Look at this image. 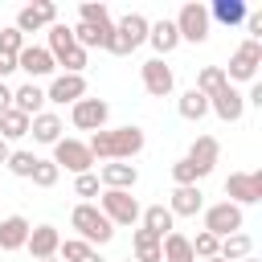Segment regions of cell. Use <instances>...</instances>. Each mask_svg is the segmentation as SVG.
<instances>
[{"label": "cell", "instance_id": "obj_1", "mask_svg": "<svg viewBox=\"0 0 262 262\" xmlns=\"http://www.w3.org/2000/svg\"><path fill=\"white\" fill-rule=\"evenodd\" d=\"M86 147H90V156L102 160V164H111V160H131V156L143 151V131H139V127H102V131H94V135L86 139Z\"/></svg>", "mask_w": 262, "mask_h": 262}, {"label": "cell", "instance_id": "obj_2", "mask_svg": "<svg viewBox=\"0 0 262 262\" xmlns=\"http://www.w3.org/2000/svg\"><path fill=\"white\" fill-rule=\"evenodd\" d=\"M70 225L78 229V237L86 242V246H106L111 237H115V225L102 217V209L98 205H90V201H82V205H74V213H70Z\"/></svg>", "mask_w": 262, "mask_h": 262}, {"label": "cell", "instance_id": "obj_3", "mask_svg": "<svg viewBox=\"0 0 262 262\" xmlns=\"http://www.w3.org/2000/svg\"><path fill=\"white\" fill-rule=\"evenodd\" d=\"M258 66H262V41H242L237 49H233V57H229V70H225V82L233 86V82H254L258 78Z\"/></svg>", "mask_w": 262, "mask_h": 262}, {"label": "cell", "instance_id": "obj_4", "mask_svg": "<svg viewBox=\"0 0 262 262\" xmlns=\"http://www.w3.org/2000/svg\"><path fill=\"white\" fill-rule=\"evenodd\" d=\"M98 209H102V217H106L111 225H127V229H131V225L139 221V213H143L139 201H135L131 192H119V188H106L102 201H98Z\"/></svg>", "mask_w": 262, "mask_h": 262}, {"label": "cell", "instance_id": "obj_5", "mask_svg": "<svg viewBox=\"0 0 262 262\" xmlns=\"http://www.w3.org/2000/svg\"><path fill=\"white\" fill-rule=\"evenodd\" d=\"M176 33H180V41H192V45H201L205 37H209V8L201 4V0H188L180 12H176Z\"/></svg>", "mask_w": 262, "mask_h": 262}, {"label": "cell", "instance_id": "obj_6", "mask_svg": "<svg viewBox=\"0 0 262 262\" xmlns=\"http://www.w3.org/2000/svg\"><path fill=\"white\" fill-rule=\"evenodd\" d=\"M53 164H57V172L66 168V172H74V176H82V172H90L94 168V156H90V147L82 143V139H57L53 143Z\"/></svg>", "mask_w": 262, "mask_h": 262}, {"label": "cell", "instance_id": "obj_7", "mask_svg": "<svg viewBox=\"0 0 262 262\" xmlns=\"http://www.w3.org/2000/svg\"><path fill=\"white\" fill-rule=\"evenodd\" d=\"M225 196L229 205H258L262 201V172H229L225 176Z\"/></svg>", "mask_w": 262, "mask_h": 262}, {"label": "cell", "instance_id": "obj_8", "mask_svg": "<svg viewBox=\"0 0 262 262\" xmlns=\"http://www.w3.org/2000/svg\"><path fill=\"white\" fill-rule=\"evenodd\" d=\"M237 229H242V209H237V205L217 201V205L205 209V233H213L217 242L229 237V233H237Z\"/></svg>", "mask_w": 262, "mask_h": 262}, {"label": "cell", "instance_id": "obj_9", "mask_svg": "<svg viewBox=\"0 0 262 262\" xmlns=\"http://www.w3.org/2000/svg\"><path fill=\"white\" fill-rule=\"evenodd\" d=\"M49 25H57V4L53 0H37V4H25L16 12V33L20 37L37 33V29H49Z\"/></svg>", "mask_w": 262, "mask_h": 262}, {"label": "cell", "instance_id": "obj_10", "mask_svg": "<svg viewBox=\"0 0 262 262\" xmlns=\"http://www.w3.org/2000/svg\"><path fill=\"white\" fill-rule=\"evenodd\" d=\"M106 115H111V106H106L102 98H78L74 111H70L74 127H78V131H90V135L106 127Z\"/></svg>", "mask_w": 262, "mask_h": 262}, {"label": "cell", "instance_id": "obj_11", "mask_svg": "<svg viewBox=\"0 0 262 262\" xmlns=\"http://www.w3.org/2000/svg\"><path fill=\"white\" fill-rule=\"evenodd\" d=\"M139 74H143V90H147L151 98H168V94H172V86H176L172 66H164V57L143 61V66H139Z\"/></svg>", "mask_w": 262, "mask_h": 262}, {"label": "cell", "instance_id": "obj_12", "mask_svg": "<svg viewBox=\"0 0 262 262\" xmlns=\"http://www.w3.org/2000/svg\"><path fill=\"white\" fill-rule=\"evenodd\" d=\"M209 111H213L221 123H237V119L246 115V94H242L237 86H229V82H225V86L209 98Z\"/></svg>", "mask_w": 262, "mask_h": 262}, {"label": "cell", "instance_id": "obj_13", "mask_svg": "<svg viewBox=\"0 0 262 262\" xmlns=\"http://www.w3.org/2000/svg\"><path fill=\"white\" fill-rule=\"evenodd\" d=\"M135 180H139V168H135L131 160H111V164H102V172H98V184L119 188V192H131Z\"/></svg>", "mask_w": 262, "mask_h": 262}, {"label": "cell", "instance_id": "obj_14", "mask_svg": "<svg viewBox=\"0 0 262 262\" xmlns=\"http://www.w3.org/2000/svg\"><path fill=\"white\" fill-rule=\"evenodd\" d=\"M86 98V78L82 74H57L45 90V102H78Z\"/></svg>", "mask_w": 262, "mask_h": 262}, {"label": "cell", "instance_id": "obj_15", "mask_svg": "<svg viewBox=\"0 0 262 262\" xmlns=\"http://www.w3.org/2000/svg\"><path fill=\"white\" fill-rule=\"evenodd\" d=\"M29 217L12 213V217H0V254H12V250H25L29 242Z\"/></svg>", "mask_w": 262, "mask_h": 262}, {"label": "cell", "instance_id": "obj_16", "mask_svg": "<svg viewBox=\"0 0 262 262\" xmlns=\"http://www.w3.org/2000/svg\"><path fill=\"white\" fill-rule=\"evenodd\" d=\"M16 70H25L29 78H45V74H53L57 66H53V57H49L45 45H25V49L16 53Z\"/></svg>", "mask_w": 262, "mask_h": 262}, {"label": "cell", "instance_id": "obj_17", "mask_svg": "<svg viewBox=\"0 0 262 262\" xmlns=\"http://www.w3.org/2000/svg\"><path fill=\"white\" fill-rule=\"evenodd\" d=\"M217 151H221V143H217L213 135H196L184 160H188V164H192V168L201 172V180H205V176L213 172V164H217Z\"/></svg>", "mask_w": 262, "mask_h": 262}, {"label": "cell", "instance_id": "obj_18", "mask_svg": "<svg viewBox=\"0 0 262 262\" xmlns=\"http://www.w3.org/2000/svg\"><path fill=\"white\" fill-rule=\"evenodd\" d=\"M201 209H205V192H201L196 184L172 188V196H168V213H172V217H196Z\"/></svg>", "mask_w": 262, "mask_h": 262}, {"label": "cell", "instance_id": "obj_19", "mask_svg": "<svg viewBox=\"0 0 262 262\" xmlns=\"http://www.w3.org/2000/svg\"><path fill=\"white\" fill-rule=\"evenodd\" d=\"M57 246H61V233H57L53 225H37V229H29V242H25V250H29L37 262H45V258H57Z\"/></svg>", "mask_w": 262, "mask_h": 262}, {"label": "cell", "instance_id": "obj_20", "mask_svg": "<svg viewBox=\"0 0 262 262\" xmlns=\"http://www.w3.org/2000/svg\"><path fill=\"white\" fill-rule=\"evenodd\" d=\"M41 106H45V90L37 86V82H25V86H16L12 90V111H20V115H41Z\"/></svg>", "mask_w": 262, "mask_h": 262}, {"label": "cell", "instance_id": "obj_21", "mask_svg": "<svg viewBox=\"0 0 262 262\" xmlns=\"http://www.w3.org/2000/svg\"><path fill=\"white\" fill-rule=\"evenodd\" d=\"M29 135H33L37 143H49V147H53V143L61 139V119H57L53 111H41V115L29 119Z\"/></svg>", "mask_w": 262, "mask_h": 262}, {"label": "cell", "instance_id": "obj_22", "mask_svg": "<svg viewBox=\"0 0 262 262\" xmlns=\"http://www.w3.org/2000/svg\"><path fill=\"white\" fill-rule=\"evenodd\" d=\"M246 16H250V8H246V0H213L209 4V20H221V25H246Z\"/></svg>", "mask_w": 262, "mask_h": 262}, {"label": "cell", "instance_id": "obj_23", "mask_svg": "<svg viewBox=\"0 0 262 262\" xmlns=\"http://www.w3.org/2000/svg\"><path fill=\"white\" fill-rule=\"evenodd\" d=\"M147 41H151L156 57H164V53H172L180 45V33H176L172 20H156V25H147Z\"/></svg>", "mask_w": 262, "mask_h": 262}, {"label": "cell", "instance_id": "obj_24", "mask_svg": "<svg viewBox=\"0 0 262 262\" xmlns=\"http://www.w3.org/2000/svg\"><path fill=\"white\" fill-rule=\"evenodd\" d=\"M139 221H143V229H147V233H156L160 242H164V237L172 233V225H176V217L168 213V205H147V209L139 213Z\"/></svg>", "mask_w": 262, "mask_h": 262}, {"label": "cell", "instance_id": "obj_25", "mask_svg": "<svg viewBox=\"0 0 262 262\" xmlns=\"http://www.w3.org/2000/svg\"><path fill=\"white\" fill-rule=\"evenodd\" d=\"M254 254V237L250 233H229V237H221V246H217V258H225V262H242V258H250Z\"/></svg>", "mask_w": 262, "mask_h": 262}, {"label": "cell", "instance_id": "obj_26", "mask_svg": "<svg viewBox=\"0 0 262 262\" xmlns=\"http://www.w3.org/2000/svg\"><path fill=\"white\" fill-rule=\"evenodd\" d=\"M160 254H164V262H196V258H192V242H188L184 233H176V229L160 242Z\"/></svg>", "mask_w": 262, "mask_h": 262}, {"label": "cell", "instance_id": "obj_27", "mask_svg": "<svg viewBox=\"0 0 262 262\" xmlns=\"http://www.w3.org/2000/svg\"><path fill=\"white\" fill-rule=\"evenodd\" d=\"M131 246H135V262H164V254H160V237L147 233L143 225L131 233Z\"/></svg>", "mask_w": 262, "mask_h": 262}, {"label": "cell", "instance_id": "obj_28", "mask_svg": "<svg viewBox=\"0 0 262 262\" xmlns=\"http://www.w3.org/2000/svg\"><path fill=\"white\" fill-rule=\"evenodd\" d=\"M45 49H49V57H53V66H57V61L74 49V29H70V25H49V45H45Z\"/></svg>", "mask_w": 262, "mask_h": 262}, {"label": "cell", "instance_id": "obj_29", "mask_svg": "<svg viewBox=\"0 0 262 262\" xmlns=\"http://www.w3.org/2000/svg\"><path fill=\"white\" fill-rule=\"evenodd\" d=\"M176 111H180V119L201 123V119L209 115V98H205V94H196V90H184V94H180V102H176Z\"/></svg>", "mask_w": 262, "mask_h": 262}, {"label": "cell", "instance_id": "obj_30", "mask_svg": "<svg viewBox=\"0 0 262 262\" xmlns=\"http://www.w3.org/2000/svg\"><path fill=\"white\" fill-rule=\"evenodd\" d=\"M115 29H119V33L131 41V49H139V45L147 41V16H139V12H127V16H123Z\"/></svg>", "mask_w": 262, "mask_h": 262}, {"label": "cell", "instance_id": "obj_31", "mask_svg": "<svg viewBox=\"0 0 262 262\" xmlns=\"http://www.w3.org/2000/svg\"><path fill=\"white\" fill-rule=\"evenodd\" d=\"M106 33H111V25H82V20H78L74 45H78V49H94V45L102 49V45H106Z\"/></svg>", "mask_w": 262, "mask_h": 262}, {"label": "cell", "instance_id": "obj_32", "mask_svg": "<svg viewBox=\"0 0 262 262\" xmlns=\"http://www.w3.org/2000/svg\"><path fill=\"white\" fill-rule=\"evenodd\" d=\"M221 86H225V70H221V66H205V70L196 74V86H192V90L205 94V98H213Z\"/></svg>", "mask_w": 262, "mask_h": 262}, {"label": "cell", "instance_id": "obj_33", "mask_svg": "<svg viewBox=\"0 0 262 262\" xmlns=\"http://www.w3.org/2000/svg\"><path fill=\"white\" fill-rule=\"evenodd\" d=\"M20 135H29V115L4 111L0 115V139H20Z\"/></svg>", "mask_w": 262, "mask_h": 262}, {"label": "cell", "instance_id": "obj_34", "mask_svg": "<svg viewBox=\"0 0 262 262\" xmlns=\"http://www.w3.org/2000/svg\"><path fill=\"white\" fill-rule=\"evenodd\" d=\"M37 160H41V156H33V151H12V156H8V172L29 180V176H33V168H37Z\"/></svg>", "mask_w": 262, "mask_h": 262}, {"label": "cell", "instance_id": "obj_35", "mask_svg": "<svg viewBox=\"0 0 262 262\" xmlns=\"http://www.w3.org/2000/svg\"><path fill=\"white\" fill-rule=\"evenodd\" d=\"M57 176H61V172H57V164H53V160H37V168H33V176H29V180H33L37 188H53V184H57Z\"/></svg>", "mask_w": 262, "mask_h": 262}, {"label": "cell", "instance_id": "obj_36", "mask_svg": "<svg viewBox=\"0 0 262 262\" xmlns=\"http://www.w3.org/2000/svg\"><path fill=\"white\" fill-rule=\"evenodd\" d=\"M188 242H192V258H201V262H205V258H217V246H221V242H217L213 233H205V229H201V233H196V237H188Z\"/></svg>", "mask_w": 262, "mask_h": 262}, {"label": "cell", "instance_id": "obj_37", "mask_svg": "<svg viewBox=\"0 0 262 262\" xmlns=\"http://www.w3.org/2000/svg\"><path fill=\"white\" fill-rule=\"evenodd\" d=\"M90 250H94V246H86L82 237H61V246H57V254H61L66 262H82Z\"/></svg>", "mask_w": 262, "mask_h": 262}, {"label": "cell", "instance_id": "obj_38", "mask_svg": "<svg viewBox=\"0 0 262 262\" xmlns=\"http://www.w3.org/2000/svg\"><path fill=\"white\" fill-rule=\"evenodd\" d=\"M25 49V37L16 33V25H8V29H0V57H16Z\"/></svg>", "mask_w": 262, "mask_h": 262}, {"label": "cell", "instance_id": "obj_39", "mask_svg": "<svg viewBox=\"0 0 262 262\" xmlns=\"http://www.w3.org/2000/svg\"><path fill=\"white\" fill-rule=\"evenodd\" d=\"M78 16H82V25H111L106 4H94V0H86V4L78 8Z\"/></svg>", "mask_w": 262, "mask_h": 262}, {"label": "cell", "instance_id": "obj_40", "mask_svg": "<svg viewBox=\"0 0 262 262\" xmlns=\"http://www.w3.org/2000/svg\"><path fill=\"white\" fill-rule=\"evenodd\" d=\"M172 180H176V188H184V184H196L201 172H196L188 160H176V164H172Z\"/></svg>", "mask_w": 262, "mask_h": 262}, {"label": "cell", "instance_id": "obj_41", "mask_svg": "<svg viewBox=\"0 0 262 262\" xmlns=\"http://www.w3.org/2000/svg\"><path fill=\"white\" fill-rule=\"evenodd\" d=\"M74 192H78V196H98V176H94V172L74 176Z\"/></svg>", "mask_w": 262, "mask_h": 262}, {"label": "cell", "instance_id": "obj_42", "mask_svg": "<svg viewBox=\"0 0 262 262\" xmlns=\"http://www.w3.org/2000/svg\"><path fill=\"white\" fill-rule=\"evenodd\" d=\"M57 66H66V74H82V66H86V49H78V45H74Z\"/></svg>", "mask_w": 262, "mask_h": 262}, {"label": "cell", "instance_id": "obj_43", "mask_svg": "<svg viewBox=\"0 0 262 262\" xmlns=\"http://www.w3.org/2000/svg\"><path fill=\"white\" fill-rule=\"evenodd\" d=\"M4 111H12V86L8 82H0V115Z\"/></svg>", "mask_w": 262, "mask_h": 262}, {"label": "cell", "instance_id": "obj_44", "mask_svg": "<svg viewBox=\"0 0 262 262\" xmlns=\"http://www.w3.org/2000/svg\"><path fill=\"white\" fill-rule=\"evenodd\" d=\"M246 102H254V106H262V82H254V86H250V94H246Z\"/></svg>", "mask_w": 262, "mask_h": 262}, {"label": "cell", "instance_id": "obj_45", "mask_svg": "<svg viewBox=\"0 0 262 262\" xmlns=\"http://www.w3.org/2000/svg\"><path fill=\"white\" fill-rule=\"evenodd\" d=\"M12 70H16V57H0V82H4Z\"/></svg>", "mask_w": 262, "mask_h": 262}, {"label": "cell", "instance_id": "obj_46", "mask_svg": "<svg viewBox=\"0 0 262 262\" xmlns=\"http://www.w3.org/2000/svg\"><path fill=\"white\" fill-rule=\"evenodd\" d=\"M8 156H12V147H8V139H0V164H8Z\"/></svg>", "mask_w": 262, "mask_h": 262}, {"label": "cell", "instance_id": "obj_47", "mask_svg": "<svg viewBox=\"0 0 262 262\" xmlns=\"http://www.w3.org/2000/svg\"><path fill=\"white\" fill-rule=\"evenodd\" d=\"M82 262H102V258H98V250H90V254H86Z\"/></svg>", "mask_w": 262, "mask_h": 262}, {"label": "cell", "instance_id": "obj_48", "mask_svg": "<svg viewBox=\"0 0 262 262\" xmlns=\"http://www.w3.org/2000/svg\"><path fill=\"white\" fill-rule=\"evenodd\" d=\"M242 262H258V258H254V254H250V258H242Z\"/></svg>", "mask_w": 262, "mask_h": 262}, {"label": "cell", "instance_id": "obj_49", "mask_svg": "<svg viewBox=\"0 0 262 262\" xmlns=\"http://www.w3.org/2000/svg\"><path fill=\"white\" fill-rule=\"evenodd\" d=\"M205 262H225V258H205Z\"/></svg>", "mask_w": 262, "mask_h": 262}, {"label": "cell", "instance_id": "obj_50", "mask_svg": "<svg viewBox=\"0 0 262 262\" xmlns=\"http://www.w3.org/2000/svg\"><path fill=\"white\" fill-rule=\"evenodd\" d=\"M45 262H57V258H45Z\"/></svg>", "mask_w": 262, "mask_h": 262}, {"label": "cell", "instance_id": "obj_51", "mask_svg": "<svg viewBox=\"0 0 262 262\" xmlns=\"http://www.w3.org/2000/svg\"><path fill=\"white\" fill-rule=\"evenodd\" d=\"M127 262H135V258H127Z\"/></svg>", "mask_w": 262, "mask_h": 262}]
</instances>
